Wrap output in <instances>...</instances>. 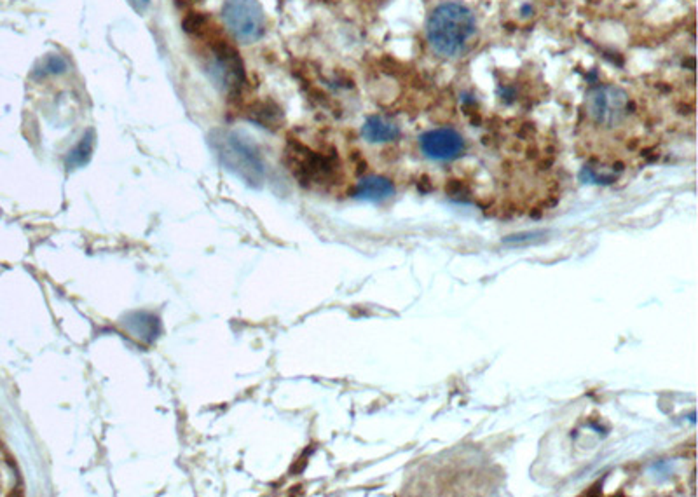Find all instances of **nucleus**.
Wrapping results in <instances>:
<instances>
[{"label":"nucleus","instance_id":"f257e3e1","mask_svg":"<svg viewBox=\"0 0 698 497\" xmlns=\"http://www.w3.org/2000/svg\"><path fill=\"white\" fill-rule=\"evenodd\" d=\"M476 33V20L470 7L461 2H444L431 11L426 37L431 49L442 58H457L470 47Z\"/></svg>","mask_w":698,"mask_h":497},{"label":"nucleus","instance_id":"f03ea898","mask_svg":"<svg viewBox=\"0 0 698 497\" xmlns=\"http://www.w3.org/2000/svg\"><path fill=\"white\" fill-rule=\"evenodd\" d=\"M217 156L229 171L236 173L246 185L260 187L265 178V166L260 150L248 138L239 133H219L212 138Z\"/></svg>","mask_w":698,"mask_h":497},{"label":"nucleus","instance_id":"7ed1b4c3","mask_svg":"<svg viewBox=\"0 0 698 497\" xmlns=\"http://www.w3.org/2000/svg\"><path fill=\"white\" fill-rule=\"evenodd\" d=\"M212 49V73L229 94H239L246 84V72L238 49L222 35L206 37Z\"/></svg>","mask_w":698,"mask_h":497},{"label":"nucleus","instance_id":"20e7f679","mask_svg":"<svg viewBox=\"0 0 698 497\" xmlns=\"http://www.w3.org/2000/svg\"><path fill=\"white\" fill-rule=\"evenodd\" d=\"M222 20L236 40L253 44L264 33V13L257 0H225Z\"/></svg>","mask_w":698,"mask_h":497},{"label":"nucleus","instance_id":"39448f33","mask_svg":"<svg viewBox=\"0 0 698 497\" xmlns=\"http://www.w3.org/2000/svg\"><path fill=\"white\" fill-rule=\"evenodd\" d=\"M627 105H629V97L625 91L615 86H599L592 90L586 98V109H589L590 117L596 121L597 124H611L618 123L627 112Z\"/></svg>","mask_w":698,"mask_h":497},{"label":"nucleus","instance_id":"423d86ee","mask_svg":"<svg viewBox=\"0 0 698 497\" xmlns=\"http://www.w3.org/2000/svg\"><path fill=\"white\" fill-rule=\"evenodd\" d=\"M419 145L424 156L433 161H454L464 152L463 136L452 128H438L424 133Z\"/></svg>","mask_w":698,"mask_h":497},{"label":"nucleus","instance_id":"0eeeda50","mask_svg":"<svg viewBox=\"0 0 698 497\" xmlns=\"http://www.w3.org/2000/svg\"><path fill=\"white\" fill-rule=\"evenodd\" d=\"M361 135L371 143L393 142L400 136V126L383 116H372L365 121L363 128H361Z\"/></svg>","mask_w":698,"mask_h":497},{"label":"nucleus","instance_id":"6e6552de","mask_svg":"<svg viewBox=\"0 0 698 497\" xmlns=\"http://www.w3.org/2000/svg\"><path fill=\"white\" fill-rule=\"evenodd\" d=\"M124 325H126L128 331L131 335H135L136 338L143 342H154L161 333V323L154 314H149V312H135V314H129L126 319H124Z\"/></svg>","mask_w":698,"mask_h":497},{"label":"nucleus","instance_id":"1a4fd4ad","mask_svg":"<svg viewBox=\"0 0 698 497\" xmlns=\"http://www.w3.org/2000/svg\"><path fill=\"white\" fill-rule=\"evenodd\" d=\"M393 183L384 176H365L358 182L356 189H354V197L365 199V201H384L393 196Z\"/></svg>","mask_w":698,"mask_h":497},{"label":"nucleus","instance_id":"9d476101","mask_svg":"<svg viewBox=\"0 0 698 497\" xmlns=\"http://www.w3.org/2000/svg\"><path fill=\"white\" fill-rule=\"evenodd\" d=\"M93 149H95V131L90 130L84 133L80 142L68 152V156H66L65 159L66 168L77 169L86 166L91 161V156H93Z\"/></svg>","mask_w":698,"mask_h":497},{"label":"nucleus","instance_id":"9b49d317","mask_svg":"<svg viewBox=\"0 0 698 497\" xmlns=\"http://www.w3.org/2000/svg\"><path fill=\"white\" fill-rule=\"evenodd\" d=\"M68 65L61 56L58 54H49V56L44 58L39 65L35 66V72L33 75L35 77H49V75H60V73H65Z\"/></svg>","mask_w":698,"mask_h":497},{"label":"nucleus","instance_id":"f8f14e48","mask_svg":"<svg viewBox=\"0 0 698 497\" xmlns=\"http://www.w3.org/2000/svg\"><path fill=\"white\" fill-rule=\"evenodd\" d=\"M279 117H282V113H279V110L276 109L275 105H271V103H260V105H255L253 109L250 110V119L258 124H264V126H272V124H275L276 128Z\"/></svg>","mask_w":698,"mask_h":497},{"label":"nucleus","instance_id":"ddd939ff","mask_svg":"<svg viewBox=\"0 0 698 497\" xmlns=\"http://www.w3.org/2000/svg\"><path fill=\"white\" fill-rule=\"evenodd\" d=\"M149 2H150V0H131V4H133V6H135V7H138L140 11H142V9H145V7L149 6Z\"/></svg>","mask_w":698,"mask_h":497}]
</instances>
